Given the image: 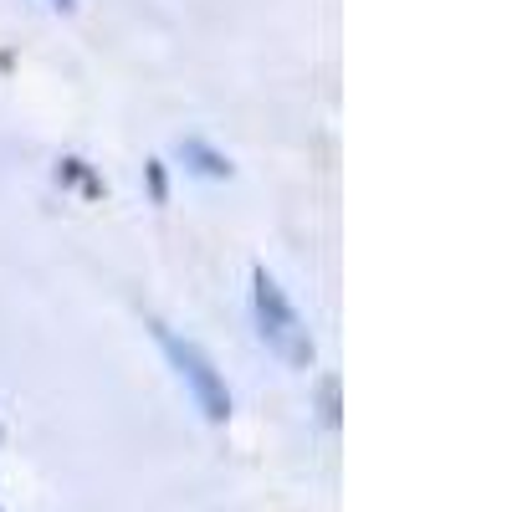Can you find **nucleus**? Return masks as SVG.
I'll list each match as a JSON object with an SVG mask.
<instances>
[{
  "label": "nucleus",
  "mask_w": 512,
  "mask_h": 512,
  "mask_svg": "<svg viewBox=\"0 0 512 512\" xmlns=\"http://www.w3.org/2000/svg\"><path fill=\"white\" fill-rule=\"evenodd\" d=\"M251 308H256V333H262V344L287 369L313 364V333H308L303 313L292 308V297L282 292V282L267 267H251Z\"/></svg>",
  "instance_id": "1"
},
{
  "label": "nucleus",
  "mask_w": 512,
  "mask_h": 512,
  "mask_svg": "<svg viewBox=\"0 0 512 512\" xmlns=\"http://www.w3.org/2000/svg\"><path fill=\"white\" fill-rule=\"evenodd\" d=\"M149 328H154V344L164 349L169 369H175L180 384L195 395L200 415H205L210 425H226V420H231V390H226V374L216 369V359H210L195 338H180L169 323H149Z\"/></svg>",
  "instance_id": "2"
},
{
  "label": "nucleus",
  "mask_w": 512,
  "mask_h": 512,
  "mask_svg": "<svg viewBox=\"0 0 512 512\" xmlns=\"http://www.w3.org/2000/svg\"><path fill=\"white\" fill-rule=\"evenodd\" d=\"M180 159L195 169V175H205V180H226L231 175V159L221 149H210L205 139H180Z\"/></svg>",
  "instance_id": "3"
},
{
  "label": "nucleus",
  "mask_w": 512,
  "mask_h": 512,
  "mask_svg": "<svg viewBox=\"0 0 512 512\" xmlns=\"http://www.w3.org/2000/svg\"><path fill=\"white\" fill-rule=\"evenodd\" d=\"M144 175H149V195H154V205H164V200H169V185H164V159H149V164H144Z\"/></svg>",
  "instance_id": "4"
},
{
  "label": "nucleus",
  "mask_w": 512,
  "mask_h": 512,
  "mask_svg": "<svg viewBox=\"0 0 512 512\" xmlns=\"http://www.w3.org/2000/svg\"><path fill=\"white\" fill-rule=\"evenodd\" d=\"M323 415L338 420V379H323Z\"/></svg>",
  "instance_id": "5"
},
{
  "label": "nucleus",
  "mask_w": 512,
  "mask_h": 512,
  "mask_svg": "<svg viewBox=\"0 0 512 512\" xmlns=\"http://www.w3.org/2000/svg\"><path fill=\"white\" fill-rule=\"evenodd\" d=\"M52 6H57V11H72V6H77V0H52Z\"/></svg>",
  "instance_id": "6"
}]
</instances>
